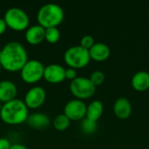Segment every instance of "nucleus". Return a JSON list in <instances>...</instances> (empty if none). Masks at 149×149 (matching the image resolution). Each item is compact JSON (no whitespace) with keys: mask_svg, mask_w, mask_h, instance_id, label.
Here are the masks:
<instances>
[{"mask_svg":"<svg viewBox=\"0 0 149 149\" xmlns=\"http://www.w3.org/2000/svg\"><path fill=\"white\" fill-rule=\"evenodd\" d=\"M27 61V51L17 41L8 42L0 51V65L7 72H20Z\"/></svg>","mask_w":149,"mask_h":149,"instance_id":"f257e3e1","label":"nucleus"},{"mask_svg":"<svg viewBox=\"0 0 149 149\" xmlns=\"http://www.w3.org/2000/svg\"><path fill=\"white\" fill-rule=\"evenodd\" d=\"M28 109L24 100L14 99L2 105L0 118L8 125H19L27 120Z\"/></svg>","mask_w":149,"mask_h":149,"instance_id":"f03ea898","label":"nucleus"},{"mask_svg":"<svg viewBox=\"0 0 149 149\" xmlns=\"http://www.w3.org/2000/svg\"><path fill=\"white\" fill-rule=\"evenodd\" d=\"M65 17L63 8L53 3L44 4L38 11L37 20L38 24L43 26L45 29L51 27H57L59 25Z\"/></svg>","mask_w":149,"mask_h":149,"instance_id":"7ed1b4c3","label":"nucleus"},{"mask_svg":"<svg viewBox=\"0 0 149 149\" xmlns=\"http://www.w3.org/2000/svg\"><path fill=\"white\" fill-rule=\"evenodd\" d=\"M64 60L69 67L77 70L86 66L89 64L91 58L88 50L80 45H73L65 52Z\"/></svg>","mask_w":149,"mask_h":149,"instance_id":"20e7f679","label":"nucleus"},{"mask_svg":"<svg viewBox=\"0 0 149 149\" xmlns=\"http://www.w3.org/2000/svg\"><path fill=\"white\" fill-rule=\"evenodd\" d=\"M3 19L7 27L16 31H26L30 24L28 14L24 10L17 7L8 9L4 13Z\"/></svg>","mask_w":149,"mask_h":149,"instance_id":"39448f33","label":"nucleus"},{"mask_svg":"<svg viewBox=\"0 0 149 149\" xmlns=\"http://www.w3.org/2000/svg\"><path fill=\"white\" fill-rule=\"evenodd\" d=\"M70 91L76 99L84 100L93 97L96 91V86L89 78L77 77L70 83Z\"/></svg>","mask_w":149,"mask_h":149,"instance_id":"423d86ee","label":"nucleus"},{"mask_svg":"<svg viewBox=\"0 0 149 149\" xmlns=\"http://www.w3.org/2000/svg\"><path fill=\"white\" fill-rule=\"evenodd\" d=\"M45 66L39 60H28L20 71L23 81L27 84H34L44 77Z\"/></svg>","mask_w":149,"mask_h":149,"instance_id":"0eeeda50","label":"nucleus"},{"mask_svg":"<svg viewBox=\"0 0 149 149\" xmlns=\"http://www.w3.org/2000/svg\"><path fill=\"white\" fill-rule=\"evenodd\" d=\"M64 114L70 120H82L86 118V105L83 100L78 99L72 100L65 105Z\"/></svg>","mask_w":149,"mask_h":149,"instance_id":"6e6552de","label":"nucleus"},{"mask_svg":"<svg viewBox=\"0 0 149 149\" xmlns=\"http://www.w3.org/2000/svg\"><path fill=\"white\" fill-rule=\"evenodd\" d=\"M46 93L42 86H33L31 87L24 96V102L28 108L37 109L40 107L45 101Z\"/></svg>","mask_w":149,"mask_h":149,"instance_id":"1a4fd4ad","label":"nucleus"},{"mask_svg":"<svg viewBox=\"0 0 149 149\" xmlns=\"http://www.w3.org/2000/svg\"><path fill=\"white\" fill-rule=\"evenodd\" d=\"M65 69L58 64H51L45 66L44 79L51 84H58L65 79Z\"/></svg>","mask_w":149,"mask_h":149,"instance_id":"9d476101","label":"nucleus"},{"mask_svg":"<svg viewBox=\"0 0 149 149\" xmlns=\"http://www.w3.org/2000/svg\"><path fill=\"white\" fill-rule=\"evenodd\" d=\"M45 29L40 24H34L25 31L24 38L28 44L32 45H37L41 44L45 40Z\"/></svg>","mask_w":149,"mask_h":149,"instance_id":"9b49d317","label":"nucleus"},{"mask_svg":"<svg viewBox=\"0 0 149 149\" xmlns=\"http://www.w3.org/2000/svg\"><path fill=\"white\" fill-rule=\"evenodd\" d=\"M113 113L120 120H127L132 113V105L125 97L118 98L113 104Z\"/></svg>","mask_w":149,"mask_h":149,"instance_id":"f8f14e48","label":"nucleus"},{"mask_svg":"<svg viewBox=\"0 0 149 149\" xmlns=\"http://www.w3.org/2000/svg\"><path fill=\"white\" fill-rule=\"evenodd\" d=\"M17 94V88L14 82L10 80L0 81V102L6 103L14 99Z\"/></svg>","mask_w":149,"mask_h":149,"instance_id":"ddd939ff","label":"nucleus"},{"mask_svg":"<svg viewBox=\"0 0 149 149\" xmlns=\"http://www.w3.org/2000/svg\"><path fill=\"white\" fill-rule=\"evenodd\" d=\"M88 51L91 59L99 62L107 60L111 54V50L109 46L102 42L95 43Z\"/></svg>","mask_w":149,"mask_h":149,"instance_id":"4468645a","label":"nucleus"},{"mask_svg":"<svg viewBox=\"0 0 149 149\" xmlns=\"http://www.w3.org/2000/svg\"><path fill=\"white\" fill-rule=\"evenodd\" d=\"M28 126L34 129H45L50 125V118L43 113H35L28 116Z\"/></svg>","mask_w":149,"mask_h":149,"instance_id":"2eb2a0df","label":"nucleus"},{"mask_svg":"<svg viewBox=\"0 0 149 149\" xmlns=\"http://www.w3.org/2000/svg\"><path fill=\"white\" fill-rule=\"evenodd\" d=\"M133 88L138 92H144L149 88V72L140 71L134 74L131 79Z\"/></svg>","mask_w":149,"mask_h":149,"instance_id":"dca6fc26","label":"nucleus"},{"mask_svg":"<svg viewBox=\"0 0 149 149\" xmlns=\"http://www.w3.org/2000/svg\"><path fill=\"white\" fill-rule=\"evenodd\" d=\"M104 111V107L101 101L100 100H93L88 106H86V118L93 121L97 122L100 118L102 116Z\"/></svg>","mask_w":149,"mask_h":149,"instance_id":"f3484780","label":"nucleus"},{"mask_svg":"<svg viewBox=\"0 0 149 149\" xmlns=\"http://www.w3.org/2000/svg\"><path fill=\"white\" fill-rule=\"evenodd\" d=\"M70 123H71V120L64 113L57 115L54 118L53 121H52L53 127L58 131H65V130H66L69 127Z\"/></svg>","mask_w":149,"mask_h":149,"instance_id":"a211bd4d","label":"nucleus"},{"mask_svg":"<svg viewBox=\"0 0 149 149\" xmlns=\"http://www.w3.org/2000/svg\"><path fill=\"white\" fill-rule=\"evenodd\" d=\"M45 39L50 44H56L60 39V31L57 27L45 29Z\"/></svg>","mask_w":149,"mask_h":149,"instance_id":"6ab92c4d","label":"nucleus"},{"mask_svg":"<svg viewBox=\"0 0 149 149\" xmlns=\"http://www.w3.org/2000/svg\"><path fill=\"white\" fill-rule=\"evenodd\" d=\"M80 127H81V130H82L83 133H85L86 134H93L96 131L97 124H96V122H93V121L85 118L81 121Z\"/></svg>","mask_w":149,"mask_h":149,"instance_id":"aec40b11","label":"nucleus"},{"mask_svg":"<svg viewBox=\"0 0 149 149\" xmlns=\"http://www.w3.org/2000/svg\"><path fill=\"white\" fill-rule=\"evenodd\" d=\"M105 79H106L105 73L102 71H100V70L93 72L90 78H89V79L92 81V83L95 86L102 85L104 83V81H105Z\"/></svg>","mask_w":149,"mask_h":149,"instance_id":"412c9836","label":"nucleus"},{"mask_svg":"<svg viewBox=\"0 0 149 149\" xmlns=\"http://www.w3.org/2000/svg\"><path fill=\"white\" fill-rule=\"evenodd\" d=\"M95 44V41H94V38L93 36L91 35H85L81 38L80 39V46L86 49V50H89L93 45Z\"/></svg>","mask_w":149,"mask_h":149,"instance_id":"4be33fe9","label":"nucleus"},{"mask_svg":"<svg viewBox=\"0 0 149 149\" xmlns=\"http://www.w3.org/2000/svg\"><path fill=\"white\" fill-rule=\"evenodd\" d=\"M65 79H69L71 81H72L73 79H75L78 77V73H77L76 69H73L71 67L65 69Z\"/></svg>","mask_w":149,"mask_h":149,"instance_id":"5701e85b","label":"nucleus"},{"mask_svg":"<svg viewBox=\"0 0 149 149\" xmlns=\"http://www.w3.org/2000/svg\"><path fill=\"white\" fill-rule=\"evenodd\" d=\"M10 141L5 138H0V149H10Z\"/></svg>","mask_w":149,"mask_h":149,"instance_id":"b1692460","label":"nucleus"},{"mask_svg":"<svg viewBox=\"0 0 149 149\" xmlns=\"http://www.w3.org/2000/svg\"><path fill=\"white\" fill-rule=\"evenodd\" d=\"M6 29H7V24H6L4 19L0 18V36L5 32Z\"/></svg>","mask_w":149,"mask_h":149,"instance_id":"393cba45","label":"nucleus"},{"mask_svg":"<svg viewBox=\"0 0 149 149\" xmlns=\"http://www.w3.org/2000/svg\"><path fill=\"white\" fill-rule=\"evenodd\" d=\"M10 149H28V148L22 144H13L10 146Z\"/></svg>","mask_w":149,"mask_h":149,"instance_id":"a878e982","label":"nucleus"},{"mask_svg":"<svg viewBox=\"0 0 149 149\" xmlns=\"http://www.w3.org/2000/svg\"><path fill=\"white\" fill-rule=\"evenodd\" d=\"M1 108H2V103L0 102V112H1Z\"/></svg>","mask_w":149,"mask_h":149,"instance_id":"bb28decb","label":"nucleus"},{"mask_svg":"<svg viewBox=\"0 0 149 149\" xmlns=\"http://www.w3.org/2000/svg\"><path fill=\"white\" fill-rule=\"evenodd\" d=\"M3 68H2V66H1V65H0V72H1V70H2Z\"/></svg>","mask_w":149,"mask_h":149,"instance_id":"cd10ccee","label":"nucleus"},{"mask_svg":"<svg viewBox=\"0 0 149 149\" xmlns=\"http://www.w3.org/2000/svg\"><path fill=\"white\" fill-rule=\"evenodd\" d=\"M148 18H149V13H148Z\"/></svg>","mask_w":149,"mask_h":149,"instance_id":"c85d7f7f","label":"nucleus"}]
</instances>
